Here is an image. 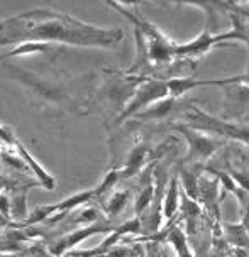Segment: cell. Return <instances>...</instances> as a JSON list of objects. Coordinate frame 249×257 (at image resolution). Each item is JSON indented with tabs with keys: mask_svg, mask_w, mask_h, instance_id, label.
Instances as JSON below:
<instances>
[{
	"mask_svg": "<svg viewBox=\"0 0 249 257\" xmlns=\"http://www.w3.org/2000/svg\"><path fill=\"white\" fill-rule=\"evenodd\" d=\"M129 198H131V191L114 193V195L107 200V203H105V212H107L109 218L117 217V215L121 213L124 208H126Z\"/></svg>",
	"mask_w": 249,
	"mask_h": 257,
	"instance_id": "17",
	"label": "cell"
},
{
	"mask_svg": "<svg viewBox=\"0 0 249 257\" xmlns=\"http://www.w3.org/2000/svg\"><path fill=\"white\" fill-rule=\"evenodd\" d=\"M164 240L175 247V250L178 252L180 257H193L192 252H190V247H188L187 233H185V230H183L182 227H178L177 223L170 225L168 235L164 237Z\"/></svg>",
	"mask_w": 249,
	"mask_h": 257,
	"instance_id": "14",
	"label": "cell"
},
{
	"mask_svg": "<svg viewBox=\"0 0 249 257\" xmlns=\"http://www.w3.org/2000/svg\"><path fill=\"white\" fill-rule=\"evenodd\" d=\"M97 198L95 195V188L94 190H87L83 193H76V195L70 196V198L59 201V203H54V205H44V206H39L36 208L34 212L31 213V217L26 220V225H32V223H38V222H43V220H48L51 217H58L59 215H64L70 210L76 208L83 203H89L90 200Z\"/></svg>",
	"mask_w": 249,
	"mask_h": 257,
	"instance_id": "6",
	"label": "cell"
},
{
	"mask_svg": "<svg viewBox=\"0 0 249 257\" xmlns=\"http://www.w3.org/2000/svg\"><path fill=\"white\" fill-rule=\"evenodd\" d=\"M180 210V178L172 176L166 186V193L163 198V218L166 222L177 217Z\"/></svg>",
	"mask_w": 249,
	"mask_h": 257,
	"instance_id": "12",
	"label": "cell"
},
{
	"mask_svg": "<svg viewBox=\"0 0 249 257\" xmlns=\"http://www.w3.org/2000/svg\"><path fill=\"white\" fill-rule=\"evenodd\" d=\"M232 7L236 9V11H237L239 14H241V16L244 17V19H246V17H249V11H242V9H239V7L236 6V4H232Z\"/></svg>",
	"mask_w": 249,
	"mask_h": 257,
	"instance_id": "21",
	"label": "cell"
},
{
	"mask_svg": "<svg viewBox=\"0 0 249 257\" xmlns=\"http://www.w3.org/2000/svg\"><path fill=\"white\" fill-rule=\"evenodd\" d=\"M166 96H168L166 81L156 80V78H142L141 83L137 85L134 93L126 103V107L122 108V112L115 118V123H122L126 118L137 115L139 112L151 107L153 103L159 102V100L166 98Z\"/></svg>",
	"mask_w": 249,
	"mask_h": 257,
	"instance_id": "4",
	"label": "cell"
},
{
	"mask_svg": "<svg viewBox=\"0 0 249 257\" xmlns=\"http://www.w3.org/2000/svg\"><path fill=\"white\" fill-rule=\"evenodd\" d=\"M109 7L117 9L119 12H122L124 17H127L134 26V31H137L144 39L147 59L149 64H164L173 61L175 58V49H177V43H173L163 31H159V27H156L153 22L141 16L137 11H132V4H117V2H109Z\"/></svg>",
	"mask_w": 249,
	"mask_h": 257,
	"instance_id": "2",
	"label": "cell"
},
{
	"mask_svg": "<svg viewBox=\"0 0 249 257\" xmlns=\"http://www.w3.org/2000/svg\"><path fill=\"white\" fill-rule=\"evenodd\" d=\"M198 171H193V169H187L183 168L182 173H180V181H182V186L185 190V195L188 198L198 201V178H197Z\"/></svg>",
	"mask_w": 249,
	"mask_h": 257,
	"instance_id": "15",
	"label": "cell"
},
{
	"mask_svg": "<svg viewBox=\"0 0 249 257\" xmlns=\"http://www.w3.org/2000/svg\"><path fill=\"white\" fill-rule=\"evenodd\" d=\"M0 139H2L9 146H14V144H16V141H17V137L12 134L11 128H7L6 125H2V123H0Z\"/></svg>",
	"mask_w": 249,
	"mask_h": 257,
	"instance_id": "19",
	"label": "cell"
},
{
	"mask_svg": "<svg viewBox=\"0 0 249 257\" xmlns=\"http://www.w3.org/2000/svg\"><path fill=\"white\" fill-rule=\"evenodd\" d=\"M153 198H154V185H153V181H147L146 185H142L139 195H137V198H136L134 212L137 215V218H141L142 213L149 208L151 203H153Z\"/></svg>",
	"mask_w": 249,
	"mask_h": 257,
	"instance_id": "16",
	"label": "cell"
},
{
	"mask_svg": "<svg viewBox=\"0 0 249 257\" xmlns=\"http://www.w3.org/2000/svg\"><path fill=\"white\" fill-rule=\"evenodd\" d=\"M241 76H242V85H246L249 88V64H247V71L244 73V75H241Z\"/></svg>",
	"mask_w": 249,
	"mask_h": 257,
	"instance_id": "20",
	"label": "cell"
},
{
	"mask_svg": "<svg viewBox=\"0 0 249 257\" xmlns=\"http://www.w3.org/2000/svg\"><path fill=\"white\" fill-rule=\"evenodd\" d=\"M175 105H177V98H172V96H166V98L159 100V102L153 103L151 107H147L146 110H142L137 115H134V118L137 120H163L173 112Z\"/></svg>",
	"mask_w": 249,
	"mask_h": 257,
	"instance_id": "13",
	"label": "cell"
},
{
	"mask_svg": "<svg viewBox=\"0 0 249 257\" xmlns=\"http://www.w3.org/2000/svg\"><path fill=\"white\" fill-rule=\"evenodd\" d=\"M12 148L16 149V153L19 154V158L26 163V166H29L31 171L36 174V178L39 180V185L48 188V190H53V188H54V178L48 171H46V169L41 166V164L34 158H32L29 153H27V149L21 144L19 139L16 141V144H14Z\"/></svg>",
	"mask_w": 249,
	"mask_h": 257,
	"instance_id": "11",
	"label": "cell"
},
{
	"mask_svg": "<svg viewBox=\"0 0 249 257\" xmlns=\"http://www.w3.org/2000/svg\"><path fill=\"white\" fill-rule=\"evenodd\" d=\"M185 123L192 128L209 134L212 137H224V139H234L237 142L249 146V123H237V122H229L224 118L214 117L205 113L204 110L198 107H190L185 112Z\"/></svg>",
	"mask_w": 249,
	"mask_h": 257,
	"instance_id": "3",
	"label": "cell"
},
{
	"mask_svg": "<svg viewBox=\"0 0 249 257\" xmlns=\"http://www.w3.org/2000/svg\"><path fill=\"white\" fill-rule=\"evenodd\" d=\"M232 83H242V76L239 75L232 78H222V80H195V78L190 76H180L168 80L166 86H168V96L180 98V96H183L193 88H200V86H227Z\"/></svg>",
	"mask_w": 249,
	"mask_h": 257,
	"instance_id": "8",
	"label": "cell"
},
{
	"mask_svg": "<svg viewBox=\"0 0 249 257\" xmlns=\"http://www.w3.org/2000/svg\"><path fill=\"white\" fill-rule=\"evenodd\" d=\"M242 122H244V123H249V112H247V115L242 118Z\"/></svg>",
	"mask_w": 249,
	"mask_h": 257,
	"instance_id": "22",
	"label": "cell"
},
{
	"mask_svg": "<svg viewBox=\"0 0 249 257\" xmlns=\"http://www.w3.org/2000/svg\"><path fill=\"white\" fill-rule=\"evenodd\" d=\"M224 120H237L247 115L249 112V88L242 83H232L224 86Z\"/></svg>",
	"mask_w": 249,
	"mask_h": 257,
	"instance_id": "7",
	"label": "cell"
},
{
	"mask_svg": "<svg viewBox=\"0 0 249 257\" xmlns=\"http://www.w3.org/2000/svg\"><path fill=\"white\" fill-rule=\"evenodd\" d=\"M122 36L119 27H99L49 7L32 9L0 21V46L56 43L112 49L121 43Z\"/></svg>",
	"mask_w": 249,
	"mask_h": 257,
	"instance_id": "1",
	"label": "cell"
},
{
	"mask_svg": "<svg viewBox=\"0 0 249 257\" xmlns=\"http://www.w3.org/2000/svg\"><path fill=\"white\" fill-rule=\"evenodd\" d=\"M147 159H149V148L146 144H136L134 148L129 151L127 159H126V166L121 168V178H132L137 173H141V169L146 166Z\"/></svg>",
	"mask_w": 249,
	"mask_h": 257,
	"instance_id": "10",
	"label": "cell"
},
{
	"mask_svg": "<svg viewBox=\"0 0 249 257\" xmlns=\"http://www.w3.org/2000/svg\"><path fill=\"white\" fill-rule=\"evenodd\" d=\"M182 218L187 220V228L188 230H192L193 227H195V220L200 217V206H198V201L188 198L187 195L182 196Z\"/></svg>",
	"mask_w": 249,
	"mask_h": 257,
	"instance_id": "18",
	"label": "cell"
},
{
	"mask_svg": "<svg viewBox=\"0 0 249 257\" xmlns=\"http://www.w3.org/2000/svg\"><path fill=\"white\" fill-rule=\"evenodd\" d=\"M109 230H112V227H110V223L107 222V218L95 220V222L89 223L87 227H81V228H78V230H73L71 233H68V235L61 237L56 242V245L53 247L51 252H53L54 255H63L66 250H70L71 247H75L76 244H80V242H83L85 238L92 237L94 233L109 232Z\"/></svg>",
	"mask_w": 249,
	"mask_h": 257,
	"instance_id": "9",
	"label": "cell"
},
{
	"mask_svg": "<svg viewBox=\"0 0 249 257\" xmlns=\"http://www.w3.org/2000/svg\"><path fill=\"white\" fill-rule=\"evenodd\" d=\"M172 128L177 131L180 136L185 137L187 146H188L185 161H188L193 166L207 163V161L220 149V146H222V141L217 139V137H212L209 134H204V132L197 131V128H192L190 125H187L185 122L173 123Z\"/></svg>",
	"mask_w": 249,
	"mask_h": 257,
	"instance_id": "5",
	"label": "cell"
}]
</instances>
